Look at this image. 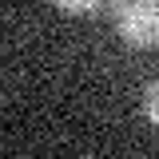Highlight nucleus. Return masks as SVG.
<instances>
[{"label":"nucleus","mask_w":159,"mask_h":159,"mask_svg":"<svg viewBox=\"0 0 159 159\" xmlns=\"http://www.w3.org/2000/svg\"><path fill=\"white\" fill-rule=\"evenodd\" d=\"M56 8H64V12H92V8H99L103 0H52Z\"/></svg>","instance_id":"obj_3"},{"label":"nucleus","mask_w":159,"mask_h":159,"mask_svg":"<svg viewBox=\"0 0 159 159\" xmlns=\"http://www.w3.org/2000/svg\"><path fill=\"white\" fill-rule=\"evenodd\" d=\"M111 20L131 48H151L159 40V0H111Z\"/></svg>","instance_id":"obj_1"},{"label":"nucleus","mask_w":159,"mask_h":159,"mask_svg":"<svg viewBox=\"0 0 159 159\" xmlns=\"http://www.w3.org/2000/svg\"><path fill=\"white\" fill-rule=\"evenodd\" d=\"M143 111H147V119L159 127V80L147 88V96H143Z\"/></svg>","instance_id":"obj_2"}]
</instances>
